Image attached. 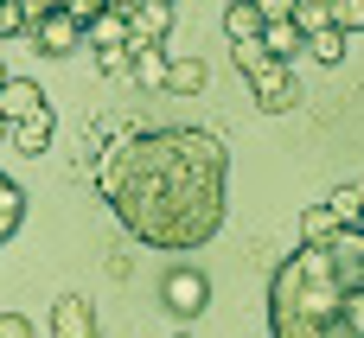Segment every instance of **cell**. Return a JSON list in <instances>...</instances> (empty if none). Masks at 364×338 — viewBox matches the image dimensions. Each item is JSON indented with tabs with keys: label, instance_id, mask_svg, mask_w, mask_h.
Listing matches in <instances>:
<instances>
[{
	"label": "cell",
	"instance_id": "44dd1931",
	"mask_svg": "<svg viewBox=\"0 0 364 338\" xmlns=\"http://www.w3.org/2000/svg\"><path fill=\"white\" fill-rule=\"evenodd\" d=\"M96 64L109 77H134V45H109V51H96Z\"/></svg>",
	"mask_w": 364,
	"mask_h": 338
},
{
	"label": "cell",
	"instance_id": "ac0fdd59",
	"mask_svg": "<svg viewBox=\"0 0 364 338\" xmlns=\"http://www.w3.org/2000/svg\"><path fill=\"white\" fill-rule=\"evenodd\" d=\"M230 58H237V70H243V77H256V70H269V64H275V51H269L262 38H237V45H230Z\"/></svg>",
	"mask_w": 364,
	"mask_h": 338
},
{
	"label": "cell",
	"instance_id": "52a82bcc",
	"mask_svg": "<svg viewBox=\"0 0 364 338\" xmlns=\"http://www.w3.org/2000/svg\"><path fill=\"white\" fill-rule=\"evenodd\" d=\"M51 338H102V326H96V307H90L83 294H64V300L51 307Z\"/></svg>",
	"mask_w": 364,
	"mask_h": 338
},
{
	"label": "cell",
	"instance_id": "7c38bea8",
	"mask_svg": "<svg viewBox=\"0 0 364 338\" xmlns=\"http://www.w3.org/2000/svg\"><path fill=\"white\" fill-rule=\"evenodd\" d=\"M262 45H269V51H275V58H282V64H294V58H301V51H307V32H301V26H294V19H275V26H269V32H262Z\"/></svg>",
	"mask_w": 364,
	"mask_h": 338
},
{
	"label": "cell",
	"instance_id": "277c9868",
	"mask_svg": "<svg viewBox=\"0 0 364 338\" xmlns=\"http://www.w3.org/2000/svg\"><path fill=\"white\" fill-rule=\"evenodd\" d=\"M250 96H256V109L262 115H288L294 102H301V83H294V64H269V70H256L250 77Z\"/></svg>",
	"mask_w": 364,
	"mask_h": 338
},
{
	"label": "cell",
	"instance_id": "83f0119b",
	"mask_svg": "<svg viewBox=\"0 0 364 338\" xmlns=\"http://www.w3.org/2000/svg\"><path fill=\"white\" fill-rule=\"evenodd\" d=\"M262 338H275V332H262Z\"/></svg>",
	"mask_w": 364,
	"mask_h": 338
},
{
	"label": "cell",
	"instance_id": "603a6c76",
	"mask_svg": "<svg viewBox=\"0 0 364 338\" xmlns=\"http://www.w3.org/2000/svg\"><path fill=\"white\" fill-rule=\"evenodd\" d=\"M333 26L339 32H364V0H333Z\"/></svg>",
	"mask_w": 364,
	"mask_h": 338
},
{
	"label": "cell",
	"instance_id": "d6986e66",
	"mask_svg": "<svg viewBox=\"0 0 364 338\" xmlns=\"http://www.w3.org/2000/svg\"><path fill=\"white\" fill-rule=\"evenodd\" d=\"M326 205H333V217H339L346 230H358V217H364V192H358V185H339Z\"/></svg>",
	"mask_w": 364,
	"mask_h": 338
},
{
	"label": "cell",
	"instance_id": "f1b7e54d",
	"mask_svg": "<svg viewBox=\"0 0 364 338\" xmlns=\"http://www.w3.org/2000/svg\"><path fill=\"white\" fill-rule=\"evenodd\" d=\"M358 230H364V217H358Z\"/></svg>",
	"mask_w": 364,
	"mask_h": 338
},
{
	"label": "cell",
	"instance_id": "9a60e30c",
	"mask_svg": "<svg viewBox=\"0 0 364 338\" xmlns=\"http://www.w3.org/2000/svg\"><path fill=\"white\" fill-rule=\"evenodd\" d=\"M339 230H346V224L333 217V205H307V211H301V243H333Z\"/></svg>",
	"mask_w": 364,
	"mask_h": 338
},
{
	"label": "cell",
	"instance_id": "f546056e",
	"mask_svg": "<svg viewBox=\"0 0 364 338\" xmlns=\"http://www.w3.org/2000/svg\"><path fill=\"white\" fill-rule=\"evenodd\" d=\"M230 6H237V0H230Z\"/></svg>",
	"mask_w": 364,
	"mask_h": 338
},
{
	"label": "cell",
	"instance_id": "ffe728a7",
	"mask_svg": "<svg viewBox=\"0 0 364 338\" xmlns=\"http://www.w3.org/2000/svg\"><path fill=\"white\" fill-rule=\"evenodd\" d=\"M294 26H301V32L333 26V0H301V6H294Z\"/></svg>",
	"mask_w": 364,
	"mask_h": 338
},
{
	"label": "cell",
	"instance_id": "3957f363",
	"mask_svg": "<svg viewBox=\"0 0 364 338\" xmlns=\"http://www.w3.org/2000/svg\"><path fill=\"white\" fill-rule=\"evenodd\" d=\"M26 38H32V51H38V58H70V51L83 45V19L58 6V13H45V19H32V32H26Z\"/></svg>",
	"mask_w": 364,
	"mask_h": 338
},
{
	"label": "cell",
	"instance_id": "7a4b0ae2",
	"mask_svg": "<svg viewBox=\"0 0 364 338\" xmlns=\"http://www.w3.org/2000/svg\"><path fill=\"white\" fill-rule=\"evenodd\" d=\"M275 338H364V281L339 268L333 243H301L269 275Z\"/></svg>",
	"mask_w": 364,
	"mask_h": 338
},
{
	"label": "cell",
	"instance_id": "484cf974",
	"mask_svg": "<svg viewBox=\"0 0 364 338\" xmlns=\"http://www.w3.org/2000/svg\"><path fill=\"white\" fill-rule=\"evenodd\" d=\"M0 141H13V121H6V115H0Z\"/></svg>",
	"mask_w": 364,
	"mask_h": 338
},
{
	"label": "cell",
	"instance_id": "7402d4cb",
	"mask_svg": "<svg viewBox=\"0 0 364 338\" xmlns=\"http://www.w3.org/2000/svg\"><path fill=\"white\" fill-rule=\"evenodd\" d=\"M13 32H32V13H26V0H0V38H13Z\"/></svg>",
	"mask_w": 364,
	"mask_h": 338
},
{
	"label": "cell",
	"instance_id": "6da1fadb",
	"mask_svg": "<svg viewBox=\"0 0 364 338\" xmlns=\"http://www.w3.org/2000/svg\"><path fill=\"white\" fill-rule=\"evenodd\" d=\"M224 173L230 153L211 128L166 121V128H128L96 160V192L122 217V230L147 249H198L224 224Z\"/></svg>",
	"mask_w": 364,
	"mask_h": 338
},
{
	"label": "cell",
	"instance_id": "9c48e42d",
	"mask_svg": "<svg viewBox=\"0 0 364 338\" xmlns=\"http://www.w3.org/2000/svg\"><path fill=\"white\" fill-rule=\"evenodd\" d=\"M51 134H58V121H51V109H45V115H32V121H13V147H19L26 160H38V153L51 147Z\"/></svg>",
	"mask_w": 364,
	"mask_h": 338
},
{
	"label": "cell",
	"instance_id": "ba28073f",
	"mask_svg": "<svg viewBox=\"0 0 364 338\" xmlns=\"http://www.w3.org/2000/svg\"><path fill=\"white\" fill-rule=\"evenodd\" d=\"M51 102H45V89L32 83V77H6L0 83V115L6 121H32V115H45Z\"/></svg>",
	"mask_w": 364,
	"mask_h": 338
},
{
	"label": "cell",
	"instance_id": "e0dca14e",
	"mask_svg": "<svg viewBox=\"0 0 364 338\" xmlns=\"http://www.w3.org/2000/svg\"><path fill=\"white\" fill-rule=\"evenodd\" d=\"M307 58H314V64H339V58H346V32H339V26L307 32Z\"/></svg>",
	"mask_w": 364,
	"mask_h": 338
},
{
	"label": "cell",
	"instance_id": "30bf717a",
	"mask_svg": "<svg viewBox=\"0 0 364 338\" xmlns=\"http://www.w3.org/2000/svg\"><path fill=\"white\" fill-rule=\"evenodd\" d=\"M224 32H230V45H237V38H262V32H269V19H262V6H256V0H237V6L224 13Z\"/></svg>",
	"mask_w": 364,
	"mask_h": 338
},
{
	"label": "cell",
	"instance_id": "4fadbf2b",
	"mask_svg": "<svg viewBox=\"0 0 364 338\" xmlns=\"http://www.w3.org/2000/svg\"><path fill=\"white\" fill-rule=\"evenodd\" d=\"M166 70H173V58H166L160 45H141V51H134V77H141V89H166Z\"/></svg>",
	"mask_w": 364,
	"mask_h": 338
},
{
	"label": "cell",
	"instance_id": "d4e9b609",
	"mask_svg": "<svg viewBox=\"0 0 364 338\" xmlns=\"http://www.w3.org/2000/svg\"><path fill=\"white\" fill-rule=\"evenodd\" d=\"M256 6H262V19L275 26V19H294V6H301V0H256Z\"/></svg>",
	"mask_w": 364,
	"mask_h": 338
},
{
	"label": "cell",
	"instance_id": "2e32d148",
	"mask_svg": "<svg viewBox=\"0 0 364 338\" xmlns=\"http://www.w3.org/2000/svg\"><path fill=\"white\" fill-rule=\"evenodd\" d=\"M19 224H26V192H19V185H13L6 173H0V243H6V236H13Z\"/></svg>",
	"mask_w": 364,
	"mask_h": 338
},
{
	"label": "cell",
	"instance_id": "cb8c5ba5",
	"mask_svg": "<svg viewBox=\"0 0 364 338\" xmlns=\"http://www.w3.org/2000/svg\"><path fill=\"white\" fill-rule=\"evenodd\" d=\"M0 338H32V320L26 313H0Z\"/></svg>",
	"mask_w": 364,
	"mask_h": 338
},
{
	"label": "cell",
	"instance_id": "5bb4252c",
	"mask_svg": "<svg viewBox=\"0 0 364 338\" xmlns=\"http://www.w3.org/2000/svg\"><path fill=\"white\" fill-rule=\"evenodd\" d=\"M205 77H211V70H205L198 58H173V70H166V96H198Z\"/></svg>",
	"mask_w": 364,
	"mask_h": 338
},
{
	"label": "cell",
	"instance_id": "8fae6325",
	"mask_svg": "<svg viewBox=\"0 0 364 338\" xmlns=\"http://www.w3.org/2000/svg\"><path fill=\"white\" fill-rule=\"evenodd\" d=\"M83 32H90V45H96V51H109V45H128V13H122V6H109V13H96Z\"/></svg>",
	"mask_w": 364,
	"mask_h": 338
},
{
	"label": "cell",
	"instance_id": "5b68a950",
	"mask_svg": "<svg viewBox=\"0 0 364 338\" xmlns=\"http://www.w3.org/2000/svg\"><path fill=\"white\" fill-rule=\"evenodd\" d=\"M160 300H166L173 320H198V313L211 307V281H205L198 268H173V275L160 281Z\"/></svg>",
	"mask_w": 364,
	"mask_h": 338
},
{
	"label": "cell",
	"instance_id": "8992f818",
	"mask_svg": "<svg viewBox=\"0 0 364 338\" xmlns=\"http://www.w3.org/2000/svg\"><path fill=\"white\" fill-rule=\"evenodd\" d=\"M173 32V0H134L128 6V45L141 51V45H160Z\"/></svg>",
	"mask_w": 364,
	"mask_h": 338
},
{
	"label": "cell",
	"instance_id": "4316f807",
	"mask_svg": "<svg viewBox=\"0 0 364 338\" xmlns=\"http://www.w3.org/2000/svg\"><path fill=\"white\" fill-rule=\"evenodd\" d=\"M0 83H6V64H0Z\"/></svg>",
	"mask_w": 364,
	"mask_h": 338
}]
</instances>
